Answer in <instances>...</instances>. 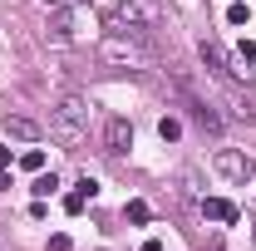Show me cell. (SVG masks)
I'll list each match as a JSON object with an SVG mask.
<instances>
[{"mask_svg":"<svg viewBox=\"0 0 256 251\" xmlns=\"http://www.w3.org/2000/svg\"><path fill=\"white\" fill-rule=\"evenodd\" d=\"M98 54H104L108 64H124V69H148V64H153V44H148V34H138V30L104 25Z\"/></svg>","mask_w":256,"mask_h":251,"instance_id":"obj_1","label":"cell"},{"mask_svg":"<svg viewBox=\"0 0 256 251\" xmlns=\"http://www.w3.org/2000/svg\"><path fill=\"white\" fill-rule=\"evenodd\" d=\"M50 133L60 138L69 153H79L84 143H89V104L79 94H64L54 104V114H50Z\"/></svg>","mask_w":256,"mask_h":251,"instance_id":"obj_2","label":"cell"},{"mask_svg":"<svg viewBox=\"0 0 256 251\" xmlns=\"http://www.w3.org/2000/svg\"><path fill=\"white\" fill-rule=\"evenodd\" d=\"M104 25H124V30L148 34V30H158V25H162V0H118V5L108 10Z\"/></svg>","mask_w":256,"mask_h":251,"instance_id":"obj_3","label":"cell"},{"mask_svg":"<svg viewBox=\"0 0 256 251\" xmlns=\"http://www.w3.org/2000/svg\"><path fill=\"white\" fill-rule=\"evenodd\" d=\"M168 89H172V98H178V104L188 108V118H192V124H197V128H202V133H222V118H217V114H212V108H207L202 98L192 94V89H188V84H182V79H172Z\"/></svg>","mask_w":256,"mask_h":251,"instance_id":"obj_4","label":"cell"},{"mask_svg":"<svg viewBox=\"0 0 256 251\" xmlns=\"http://www.w3.org/2000/svg\"><path fill=\"white\" fill-rule=\"evenodd\" d=\"M44 44H60V50H69V44H79V10H50V25H44Z\"/></svg>","mask_w":256,"mask_h":251,"instance_id":"obj_5","label":"cell"},{"mask_svg":"<svg viewBox=\"0 0 256 251\" xmlns=\"http://www.w3.org/2000/svg\"><path fill=\"white\" fill-rule=\"evenodd\" d=\"M212 168L222 172L226 182H236V188H246V182H252V158L242 153V148H217Z\"/></svg>","mask_w":256,"mask_h":251,"instance_id":"obj_6","label":"cell"},{"mask_svg":"<svg viewBox=\"0 0 256 251\" xmlns=\"http://www.w3.org/2000/svg\"><path fill=\"white\" fill-rule=\"evenodd\" d=\"M202 64H207L217 79H232V74H236V60H232V50H226L217 34H207V40H202Z\"/></svg>","mask_w":256,"mask_h":251,"instance_id":"obj_7","label":"cell"},{"mask_svg":"<svg viewBox=\"0 0 256 251\" xmlns=\"http://www.w3.org/2000/svg\"><path fill=\"white\" fill-rule=\"evenodd\" d=\"M128 148H133V124H128V118H108V124H104V153L124 158Z\"/></svg>","mask_w":256,"mask_h":251,"instance_id":"obj_8","label":"cell"},{"mask_svg":"<svg viewBox=\"0 0 256 251\" xmlns=\"http://www.w3.org/2000/svg\"><path fill=\"white\" fill-rule=\"evenodd\" d=\"M5 138H15V143H40V124L25 118V114H5Z\"/></svg>","mask_w":256,"mask_h":251,"instance_id":"obj_9","label":"cell"},{"mask_svg":"<svg viewBox=\"0 0 256 251\" xmlns=\"http://www.w3.org/2000/svg\"><path fill=\"white\" fill-rule=\"evenodd\" d=\"M226 108H232V118H236V124H256V94L232 89V94H226Z\"/></svg>","mask_w":256,"mask_h":251,"instance_id":"obj_10","label":"cell"},{"mask_svg":"<svg viewBox=\"0 0 256 251\" xmlns=\"http://www.w3.org/2000/svg\"><path fill=\"white\" fill-rule=\"evenodd\" d=\"M202 217L207 222H236V207L226 197H202Z\"/></svg>","mask_w":256,"mask_h":251,"instance_id":"obj_11","label":"cell"},{"mask_svg":"<svg viewBox=\"0 0 256 251\" xmlns=\"http://www.w3.org/2000/svg\"><path fill=\"white\" fill-rule=\"evenodd\" d=\"M54 188H60V178H54V172H40V178H34V197H50V192H54Z\"/></svg>","mask_w":256,"mask_h":251,"instance_id":"obj_12","label":"cell"},{"mask_svg":"<svg viewBox=\"0 0 256 251\" xmlns=\"http://www.w3.org/2000/svg\"><path fill=\"white\" fill-rule=\"evenodd\" d=\"M148 217H153V212H148V202H128V222H133V226H143Z\"/></svg>","mask_w":256,"mask_h":251,"instance_id":"obj_13","label":"cell"},{"mask_svg":"<svg viewBox=\"0 0 256 251\" xmlns=\"http://www.w3.org/2000/svg\"><path fill=\"white\" fill-rule=\"evenodd\" d=\"M158 133H162V143H172V138H182V124H178V118H162Z\"/></svg>","mask_w":256,"mask_h":251,"instance_id":"obj_14","label":"cell"},{"mask_svg":"<svg viewBox=\"0 0 256 251\" xmlns=\"http://www.w3.org/2000/svg\"><path fill=\"white\" fill-rule=\"evenodd\" d=\"M20 168H25V172H40V168H44V153H40V148H30V153L20 158Z\"/></svg>","mask_w":256,"mask_h":251,"instance_id":"obj_15","label":"cell"},{"mask_svg":"<svg viewBox=\"0 0 256 251\" xmlns=\"http://www.w3.org/2000/svg\"><path fill=\"white\" fill-rule=\"evenodd\" d=\"M84 202H89L84 192H69V197H64V212H69V217H79V212H84Z\"/></svg>","mask_w":256,"mask_h":251,"instance_id":"obj_16","label":"cell"},{"mask_svg":"<svg viewBox=\"0 0 256 251\" xmlns=\"http://www.w3.org/2000/svg\"><path fill=\"white\" fill-rule=\"evenodd\" d=\"M236 64H256V40H242V50H236Z\"/></svg>","mask_w":256,"mask_h":251,"instance_id":"obj_17","label":"cell"},{"mask_svg":"<svg viewBox=\"0 0 256 251\" xmlns=\"http://www.w3.org/2000/svg\"><path fill=\"white\" fill-rule=\"evenodd\" d=\"M64 5H69V10H84V5H94V0H44V10H64Z\"/></svg>","mask_w":256,"mask_h":251,"instance_id":"obj_18","label":"cell"},{"mask_svg":"<svg viewBox=\"0 0 256 251\" xmlns=\"http://www.w3.org/2000/svg\"><path fill=\"white\" fill-rule=\"evenodd\" d=\"M74 192H84V197H94V192H98V182H94V178H79V182H74Z\"/></svg>","mask_w":256,"mask_h":251,"instance_id":"obj_19","label":"cell"},{"mask_svg":"<svg viewBox=\"0 0 256 251\" xmlns=\"http://www.w3.org/2000/svg\"><path fill=\"white\" fill-rule=\"evenodd\" d=\"M182 197H197V172H182Z\"/></svg>","mask_w":256,"mask_h":251,"instance_id":"obj_20","label":"cell"},{"mask_svg":"<svg viewBox=\"0 0 256 251\" xmlns=\"http://www.w3.org/2000/svg\"><path fill=\"white\" fill-rule=\"evenodd\" d=\"M5 168H10V148H0V172H5Z\"/></svg>","mask_w":256,"mask_h":251,"instance_id":"obj_21","label":"cell"}]
</instances>
